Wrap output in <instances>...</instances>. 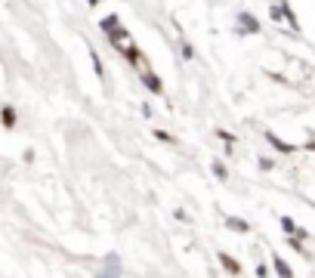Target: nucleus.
<instances>
[{"mask_svg":"<svg viewBox=\"0 0 315 278\" xmlns=\"http://www.w3.org/2000/svg\"><path fill=\"white\" fill-rule=\"evenodd\" d=\"M4 127H16V111H13L10 105L4 108Z\"/></svg>","mask_w":315,"mask_h":278,"instance_id":"6","label":"nucleus"},{"mask_svg":"<svg viewBox=\"0 0 315 278\" xmlns=\"http://www.w3.org/2000/svg\"><path fill=\"white\" fill-rule=\"evenodd\" d=\"M219 263H223V266H226L229 272H238V269H241V266H238V263H235V260L229 257V254H219Z\"/></svg>","mask_w":315,"mask_h":278,"instance_id":"5","label":"nucleus"},{"mask_svg":"<svg viewBox=\"0 0 315 278\" xmlns=\"http://www.w3.org/2000/svg\"><path fill=\"white\" fill-rule=\"evenodd\" d=\"M275 272H278L281 278H291V266H288L281 257H275Z\"/></svg>","mask_w":315,"mask_h":278,"instance_id":"4","label":"nucleus"},{"mask_svg":"<svg viewBox=\"0 0 315 278\" xmlns=\"http://www.w3.org/2000/svg\"><path fill=\"white\" fill-rule=\"evenodd\" d=\"M182 56H185V59H195V50H192V44H182Z\"/></svg>","mask_w":315,"mask_h":278,"instance_id":"11","label":"nucleus"},{"mask_svg":"<svg viewBox=\"0 0 315 278\" xmlns=\"http://www.w3.org/2000/svg\"><path fill=\"white\" fill-rule=\"evenodd\" d=\"M213 173H216V176H219V179H226V176H229V173H226V167H223V164H219V161H213Z\"/></svg>","mask_w":315,"mask_h":278,"instance_id":"10","label":"nucleus"},{"mask_svg":"<svg viewBox=\"0 0 315 278\" xmlns=\"http://www.w3.org/2000/svg\"><path fill=\"white\" fill-rule=\"evenodd\" d=\"M90 59H93V68H96V74L102 77V62H99V53H96V50H90Z\"/></svg>","mask_w":315,"mask_h":278,"instance_id":"9","label":"nucleus"},{"mask_svg":"<svg viewBox=\"0 0 315 278\" xmlns=\"http://www.w3.org/2000/svg\"><path fill=\"white\" fill-rule=\"evenodd\" d=\"M229 223V229H235V232H247V223H241V220H226Z\"/></svg>","mask_w":315,"mask_h":278,"instance_id":"8","label":"nucleus"},{"mask_svg":"<svg viewBox=\"0 0 315 278\" xmlns=\"http://www.w3.org/2000/svg\"><path fill=\"white\" fill-rule=\"evenodd\" d=\"M117 275H121V266H117V260H114V257H108V266H105L96 278H117Z\"/></svg>","mask_w":315,"mask_h":278,"instance_id":"3","label":"nucleus"},{"mask_svg":"<svg viewBox=\"0 0 315 278\" xmlns=\"http://www.w3.org/2000/svg\"><path fill=\"white\" fill-rule=\"evenodd\" d=\"M266 139H269V142H272V145H275V148H278V151H291V145H288V142H281V139H278V136H272V133H269V136H266Z\"/></svg>","mask_w":315,"mask_h":278,"instance_id":"7","label":"nucleus"},{"mask_svg":"<svg viewBox=\"0 0 315 278\" xmlns=\"http://www.w3.org/2000/svg\"><path fill=\"white\" fill-rule=\"evenodd\" d=\"M281 226H285V232H297V226H294V223H291V220H288V217H285V220H281Z\"/></svg>","mask_w":315,"mask_h":278,"instance_id":"12","label":"nucleus"},{"mask_svg":"<svg viewBox=\"0 0 315 278\" xmlns=\"http://www.w3.org/2000/svg\"><path fill=\"white\" fill-rule=\"evenodd\" d=\"M238 31H241V34H257V31H260V22H257L250 13H241V16H238Z\"/></svg>","mask_w":315,"mask_h":278,"instance_id":"2","label":"nucleus"},{"mask_svg":"<svg viewBox=\"0 0 315 278\" xmlns=\"http://www.w3.org/2000/svg\"><path fill=\"white\" fill-rule=\"evenodd\" d=\"M87 4H90V7H99V4H102V0H87Z\"/></svg>","mask_w":315,"mask_h":278,"instance_id":"13","label":"nucleus"},{"mask_svg":"<svg viewBox=\"0 0 315 278\" xmlns=\"http://www.w3.org/2000/svg\"><path fill=\"white\" fill-rule=\"evenodd\" d=\"M142 74V84L151 90V93H164V84H161V77H158L151 68H145V71H139Z\"/></svg>","mask_w":315,"mask_h":278,"instance_id":"1","label":"nucleus"}]
</instances>
